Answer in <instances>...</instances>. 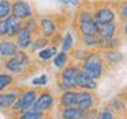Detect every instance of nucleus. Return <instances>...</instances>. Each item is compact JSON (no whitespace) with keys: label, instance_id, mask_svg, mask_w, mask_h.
I'll return each instance as SVG.
<instances>
[{"label":"nucleus","instance_id":"f257e3e1","mask_svg":"<svg viewBox=\"0 0 127 119\" xmlns=\"http://www.w3.org/2000/svg\"><path fill=\"white\" fill-rule=\"evenodd\" d=\"M79 69L91 78H94L95 81H98L106 70V63L102 58L101 50H91L87 58L79 63Z\"/></svg>","mask_w":127,"mask_h":119},{"label":"nucleus","instance_id":"f03ea898","mask_svg":"<svg viewBox=\"0 0 127 119\" xmlns=\"http://www.w3.org/2000/svg\"><path fill=\"white\" fill-rule=\"evenodd\" d=\"M75 29L79 34H98V24L93 17L91 8L82 7L75 15Z\"/></svg>","mask_w":127,"mask_h":119},{"label":"nucleus","instance_id":"7ed1b4c3","mask_svg":"<svg viewBox=\"0 0 127 119\" xmlns=\"http://www.w3.org/2000/svg\"><path fill=\"white\" fill-rule=\"evenodd\" d=\"M79 65L75 62L69 63L67 66H65L64 69L60 70L58 73V81H57V86L60 87L61 91H67V90H75L77 85H75V78H77Z\"/></svg>","mask_w":127,"mask_h":119},{"label":"nucleus","instance_id":"20e7f679","mask_svg":"<svg viewBox=\"0 0 127 119\" xmlns=\"http://www.w3.org/2000/svg\"><path fill=\"white\" fill-rule=\"evenodd\" d=\"M37 23H38V28H40V33L45 38L52 40L54 36L58 34L60 21L57 20V16H52V15L38 16Z\"/></svg>","mask_w":127,"mask_h":119},{"label":"nucleus","instance_id":"39448f33","mask_svg":"<svg viewBox=\"0 0 127 119\" xmlns=\"http://www.w3.org/2000/svg\"><path fill=\"white\" fill-rule=\"evenodd\" d=\"M93 17L97 24H106L111 21H117L118 11L110 4H102L93 8Z\"/></svg>","mask_w":127,"mask_h":119},{"label":"nucleus","instance_id":"423d86ee","mask_svg":"<svg viewBox=\"0 0 127 119\" xmlns=\"http://www.w3.org/2000/svg\"><path fill=\"white\" fill-rule=\"evenodd\" d=\"M38 97V91L36 89H27L24 90L21 94L19 95L17 101L15 102V105L12 106V110L15 113H21V111L31 109V107L34 106L36 101H37Z\"/></svg>","mask_w":127,"mask_h":119},{"label":"nucleus","instance_id":"0eeeda50","mask_svg":"<svg viewBox=\"0 0 127 119\" xmlns=\"http://www.w3.org/2000/svg\"><path fill=\"white\" fill-rule=\"evenodd\" d=\"M12 16L23 21L34 16V9L27 0H12Z\"/></svg>","mask_w":127,"mask_h":119},{"label":"nucleus","instance_id":"6e6552de","mask_svg":"<svg viewBox=\"0 0 127 119\" xmlns=\"http://www.w3.org/2000/svg\"><path fill=\"white\" fill-rule=\"evenodd\" d=\"M95 105V97L89 90H77V101H75V107L85 111L93 110Z\"/></svg>","mask_w":127,"mask_h":119},{"label":"nucleus","instance_id":"1a4fd4ad","mask_svg":"<svg viewBox=\"0 0 127 119\" xmlns=\"http://www.w3.org/2000/svg\"><path fill=\"white\" fill-rule=\"evenodd\" d=\"M54 105V95L50 93L49 90H42L41 93H38L37 101L34 103V107L38 111L45 114L46 111H50L52 107Z\"/></svg>","mask_w":127,"mask_h":119},{"label":"nucleus","instance_id":"9d476101","mask_svg":"<svg viewBox=\"0 0 127 119\" xmlns=\"http://www.w3.org/2000/svg\"><path fill=\"white\" fill-rule=\"evenodd\" d=\"M19 52V46L13 38H0V57L4 60L12 58Z\"/></svg>","mask_w":127,"mask_h":119},{"label":"nucleus","instance_id":"9b49d317","mask_svg":"<svg viewBox=\"0 0 127 119\" xmlns=\"http://www.w3.org/2000/svg\"><path fill=\"white\" fill-rule=\"evenodd\" d=\"M75 85H77V89H79V90L93 91V90H97L98 82L94 78H91L90 75L83 73L82 70H79L77 74V78H75Z\"/></svg>","mask_w":127,"mask_h":119},{"label":"nucleus","instance_id":"f8f14e48","mask_svg":"<svg viewBox=\"0 0 127 119\" xmlns=\"http://www.w3.org/2000/svg\"><path fill=\"white\" fill-rule=\"evenodd\" d=\"M33 38H34V34L32 33V30H29L27 27L23 25L21 30H20L19 34L16 36L15 41H16V44H17L19 49L27 50V49H29V46L32 44V40H33Z\"/></svg>","mask_w":127,"mask_h":119},{"label":"nucleus","instance_id":"ddd939ff","mask_svg":"<svg viewBox=\"0 0 127 119\" xmlns=\"http://www.w3.org/2000/svg\"><path fill=\"white\" fill-rule=\"evenodd\" d=\"M23 20H20L15 16H8L5 19V27H7V37L8 38H16V36L19 34V32L23 28Z\"/></svg>","mask_w":127,"mask_h":119},{"label":"nucleus","instance_id":"4468645a","mask_svg":"<svg viewBox=\"0 0 127 119\" xmlns=\"http://www.w3.org/2000/svg\"><path fill=\"white\" fill-rule=\"evenodd\" d=\"M119 30V25L117 21H111V23H106V24H98V36L101 38H110V37H115L118 34Z\"/></svg>","mask_w":127,"mask_h":119},{"label":"nucleus","instance_id":"2eb2a0df","mask_svg":"<svg viewBox=\"0 0 127 119\" xmlns=\"http://www.w3.org/2000/svg\"><path fill=\"white\" fill-rule=\"evenodd\" d=\"M79 45L85 46L89 50H98L99 36L98 34H79Z\"/></svg>","mask_w":127,"mask_h":119},{"label":"nucleus","instance_id":"dca6fc26","mask_svg":"<svg viewBox=\"0 0 127 119\" xmlns=\"http://www.w3.org/2000/svg\"><path fill=\"white\" fill-rule=\"evenodd\" d=\"M87 111L81 110L75 106L64 107L61 110V119H85Z\"/></svg>","mask_w":127,"mask_h":119},{"label":"nucleus","instance_id":"f3484780","mask_svg":"<svg viewBox=\"0 0 127 119\" xmlns=\"http://www.w3.org/2000/svg\"><path fill=\"white\" fill-rule=\"evenodd\" d=\"M102 58L105 63L110 66H114V65H118L119 62L123 61V54L119 52L118 49H114V50H102Z\"/></svg>","mask_w":127,"mask_h":119},{"label":"nucleus","instance_id":"a211bd4d","mask_svg":"<svg viewBox=\"0 0 127 119\" xmlns=\"http://www.w3.org/2000/svg\"><path fill=\"white\" fill-rule=\"evenodd\" d=\"M17 91H7V93H0V110H5V109H12V106L15 105V102L19 98Z\"/></svg>","mask_w":127,"mask_h":119},{"label":"nucleus","instance_id":"6ab92c4d","mask_svg":"<svg viewBox=\"0 0 127 119\" xmlns=\"http://www.w3.org/2000/svg\"><path fill=\"white\" fill-rule=\"evenodd\" d=\"M77 90H67V91H61L58 97V102L62 107H71L75 106V101H77Z\"/></svg>","mask_w":127,"mask_h":119},{"label":"nucleus","instance_id":"aec40b11","mask_svg":"<svg viewBox=\"0 0 127 119\" xmlns=\"http://www.w3.org/2000/svg\"><path fill=\"white\" fill-rule=\"evenodd\" d=\"M121 37L115 36V37H110V38H101L99 37V49L98 50H114L118 49L121 46Z\"/></svg>","mask_w":127,"mask_h":119},{"label":"nucleus","instance_id":"412c9836","mask_svg":"<svg viewBox=\"0 0 127 119\" xmlns=\"http://www.w3.org/2000/svg\"><path fill=\"white\" fill-rule=\"evenodd\" d=\"M4 67H5V70L9 74H12V75H13V74H23L24 71L27 70V67L23 66L20 62H17L13 57L5 60V62H4Z\"/></svg>","mask_w":127,"mask_h":119},{"label":"nucleus","instance_id":"4be33fe9","mask_svg":"<svg viewBox=\"0 0 127 119\" xmlns=\"http://www.w3.org/2000/svg\"><path fill=\"white\" fill-rule=\"evenodd\" d=\"M17 119H45V114L38 111L33 106L31 109L21 111V113H17Z\"/></svg>","mask_w":127,"mask_h":119},{"label":"nucleus","instance_id":"5701e85b","mask_svg":"<svg viewBox=\"0 0 127 119\" xmlns=\"http://www.w3.org/2000/svg\"><path fill=\"white\" fill-rule=\"evenodd\" d=\"M49 45H50V40L49 38H45L44 36H37V37H34L33 40H32V44L29 46V52H32V53L40 52V50H42L44 48H46Z\"/></svg>","mask_w":127,"mask_h":119},{"label":"nucleus","instance_id":"b1692460","mask_svg":"<svg viewBox=\"0 0 127 119\" xmlns=\"http://www.w3.org/2000/svg\"><path fill=\"white\" fill-rule=\"evenodd\" d=\"M57 53H58L57 45L50 44L49 46H46V48H44L42 50L37 52V58L40 60V61H49V60L53 58Z\"/></svg>","mask_w":127,"mask_h":119},{"label":"nucleus","instance_id":"393cba45","mask_svg":"<svg viewBox=\"0 0 127 119\" xmlns=\"http://www.w3.org/2000/svg\"><path fill=\"white\" fill-rule=\"evenodd\" d=\"M69 62H70V56H69V53H66V52L61 50L53 57V65L56 66V69H58V70H61L65 66H67Z\"/></svg>","mask_w":127,"mask_h":119},{"label":"nucleus","instance_id":"a878e982","mask_svg":"<svg viewBox=\"0 0 127 119\" xmlns=\"http://www.w3.org/2000/svg\"><path fill=\"white\" fill-rule=\"evenodd\" d=\"M90 52H91V50L86 49L85 46L79 45V46H77V48H74L73 52H71V60H73V61H75V63H77V62L81 63V62H83V61L87 58V56L90 54Z\"/></svg>","mask_w":127,"mask_h":119},{"label":"nucleus","instance_id":"bb28decb","mask_svg":"<svg viewBox=\"0 0 127 119\" xmlns=\"http://www.w3.org/2000/svg\"><path fill=\"white\" fill-rule=\"evenodd\" d=\"M73 49H74V38H73V34H71V32H66V33L64 34V37L61 38V50L69 53V52L73 50Z\"/></svg>","mask_w":127,"mask_h":119},{"label":"nucleus","instance_id":"cd10ccee","mask_svg":"<svg viewBox=\"0 0 127 119\" xmlns=\"http://www.w3.org/2000/svg\"><path fill=\"white\" fill-rule=\"evenodd\" d=\"M12 13V0H0V20H5Z\"/></svg>","mask_w":127,"mask_h":119},{"label":"nucleus","instance_id":"c85d7f7f","mask_svg":"<svg viewBox=\"0 0 127 119\" xmlns=\"http://www.w3.org/2000/svg\"><path fill=\"white\" fill-rule=\"evenodd\" d=\"M15 82V77L9 73H0V93Z\"/></svg>","mask_w":127,"mask_h":119},{"label":"nucleus","instance_id":"c756f323","mask_svg":"<svg viewBox=\"0 0 127 119\" xmlns=\"http://www.w3.org/2000/svg\"><path fill=\"white\" fill-rule=\"evenodd\" d=\"M117 11H118V16L121 17L122 21L123 23L127 21V0L119 4V5L117 7Z\"/></svg>","mask_w":127,"mask_h":119},{"label":"nucleus","instance_id":"7c9ffc66","mask_svg":"<svg viewBox=\"0 0 127 119\" xmlns=\"http://www.w3.org/2000/svg\"><path fill=\"white\" fill-rule=\"evenodd\" d=\"M48 83V75L46 74H42V75H38V77H36L32 79V85L33 86H45Z\"/></svg>","mask_w":127,"mask_h":119},{"label":"nucleus","instance_id":"2f4dec72","mask_svg":"<svg viewBox=\"0 0 127 119\" xmlns=\"http://www.w3.org/2000/svg\"><path fill=\"white\" fill-rule=\"evenodd\" d=\"M97 119H117V118H115V114L113 111H110L109 109H105L97 115Z\"/></svg>","mask_w":127,"mask_h":119},{"label":"nucleus","instance_id":"473e14b6","mask_svg":"<svg viewBox=\"0 0 127 119\" xmlns=\"http://www.w3.org/2000/svg\"><path fill=\"white\" fill-rule=\"evenodd\" d=\"M7 37V27H5V20H0V38Z\"/></svg>","mask_w":127,"mask_h":119},{"label":"nucleus","instance_id":"72a5a7b5","mask_svg":"<svg viewBox=\"0 0 127 119\" xmlns=\"http://www.w3.org/2000/svg\"><path fill=\"white\" fill-rule=\"evenodd\" d=\"M61 3L66 4V5H73V7H77L79 5V3H81V0H60Z\"/></svg>","mask_w":127,"mask_h":119},{"label":"nucleus","instance_id":"f704fd0d","mask_svg":"<svg viewBox=\"0 0 127 119\" xmlns=\"http://www.w3.org/2000/svg\"><path fill=\"white\" fill-rule=\"evenodd\" d=\"M122 33L125 34V37L127 38V21H125L123 25H122Z\"/></svg>","mask_w":127,"mask_h":119},{"label":"nucleus","instance_id":"c9c22d12","mask_svg":"<svg viewBox=\"0 0 127 119\" xmlns=\"http://www.w3.org/2000/svg\"><path fill=\"white\" fill-rule=\"evenodd\" d=\"M125 102H126V106H127V95H126V98H125Z\"/></svg>","mask_w":127,"mask_h":119}]
</instances>
